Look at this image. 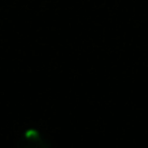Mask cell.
<instances>
[{
    "instance_id": "obj_1",
    "label": "cell",
    "mask_w": 148,
    "mask_h": 148,
    "mask_svg": "<svg viewBox=\"0 0 148 148\" xmlns=\"http://www.w3.org/2000/svg\"><path fill=\"white\" fill-rule=\"evenodd\" d=\"M16 148H48L45 138L36 129H26L18 141Z\"/></svg>"
}]
</instances>
